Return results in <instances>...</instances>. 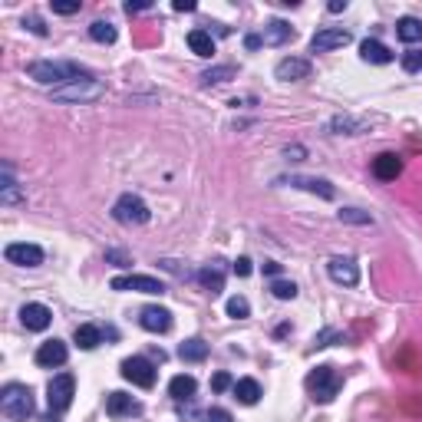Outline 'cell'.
I'll return each instance as SVG.
<instances>
[{
    "mask_svg": "<svg viewBox=\"0 0 422 422\" xmlns=\"http://www.w3.org/2000/svg\"><path fill=\"white\" fill-rule=\"evenodd\" d=\"M159 268L169 274H175V277H188V268H182L178 261H159Z\"/></svg>",
    "mask_w": 422,
    "mask_h": 422,
    "instance_id": "d590c367",
    "label": "cell"
},
{
    "mask_svg": "<svg viewBox=\"0 0 422 422\" xmlns=\"http://www.w3.org/2000/svg\"><path fill=\"white\" fill-rule=\"evenodd\" d=\"M340 221H347V225H373V218L367 211H360V208H343L340 211Z\"/></svg>",
    "mask_w": 422,
    "mask_h": 422,
    "instance_id": "d6a6232c",
    "label": "cell"
},
{
    "mask_svg": "<svg viewBox=\"0 0 422 422\" xmlns=\"http://www.w3.org/2000/svg\"><path fill=\"white\" fill-rule=\"evenodd\" d=\"M373 175H376L379 182H396L402 175V159L393 155V152H383V155L373 159Z\"/></svg>",
    "mask_w": 422,
    "mask_h": 422,
    "instance_id": "7c38bea8",
    "label": "cell"
},
{
    "mask_svg": "<svg viewBox=\"0 0 422 422\" xmlns=\"http://www.w3.org/2000/svg\"><path fill=\"white\" fill-rule=\"evenodd\" d=\"M248 314H251L248 297H231V301H228V317H235V320H244Z\"/></svg>",
    "mask_w": 422,
    "mask_h": 422,
    "instance_id": "4dcf8cb0",
    "label": "cell"
},
{
    "mask_svg": "<svg viewBox=\"0 0 422 422\" xmlns=\"http://www.w3.org/2000/svg\"><path fill=\"white\" fill-rule=\"evenodd\" d=\"M178 357L185 360V363H202V360L208 357V343L205 340H185L182 347H178Z\"/></svg>",
    "mask_w": 422,
    "mask_h": 422,
    "instance_id": "d4e9b609",
    "label": "cell"
},
{
    "mask_svg": "<svg viewBox=\"0 0 422 422\" xmlns=\"http://www.w3.org/2000/svg\"><path fill=\"white\" fill-rule=\"evenodd\" d=\"M402 70H406V73H416V70H422V53H416V50H412V53L402 56Z\"/></svg>",
    "mask_w": 422,
    "mask_h": 422,
    "instance_id": "836d02e7",
    "label": "cell"
},
{
    "mask_svg": "<svg viewBox=\"0 0 422 422\" xmlns=\"http://www.w3.org/2000/svg\"><path fill=\"white\" fill-rule=\"evenodd\" d=\"M188 46H192V53H198V56L215 53V40H211V33L208 30H192L188 33Z\"/></svg>",
    "mask_w": 422,
    "mask_h": 422,
    "instance_id": "4316f807",
    "label": "cell"
},
{
    "mask_svg": "<svg viewBox=\"0 0 422 422\" xmlns=\"http://www.w3.org/2000/svg\"><path fill=\"white\" fill-rule=\"evenodd\" d=\"M244 46H248V50H258V46H261V37H258V33H251L248 40H244Z\"/></svg>",
    "mask_w": 422,
    "mask_h": 422,
    "instance_id": "f6af8a7d",
    "label": "cell"
},
{
    "mask_svg": "<svg viewBox=\"0 0 422 422\" xmlns=\"http://www.w3.org/2000/svg\"><path fill=\"white\" fill-rule=\"evenodd\" d=\"M76 396V379L70 373H60V376L50 379V386H46V402H50V412H66L70 409V402Z\"/></svg>",
    "mask_w": 422,
    "mask_h": 422,
    "instance_id": "277c9868",
    "label": "cell"
},
{
    "mask_svg": "<svg viewBox=\"0 0 422 422\" xmlns=\"http://www.w3.org/2000/svg\"><path fill=\"white\" fill-rule=\"evenodd\" d=\"M228 79H235V66H215V70H205L202 73V83L211 86V83H228Z\"/></svg>",
    "mask_w": 422,
    "mask_h": 422,
    "instance_id": "f546056e",
    "label": "cell"
},
{
    "mask_svg": "<svg viewBox=\"0 0 422 422\" xmlns=\"http://www.w3.org/2000/svg\"><path fill=\"white\" fill-rule=\"evenodd\" d=\"M20 320L27 330H46V327L53 324V314H50V307H44V303H27L20 310Z\"/></svg>",
    "mask_w": 422,
    "mask_h": 422,
    "instance_id": "9a60e30c",
    "label": "cell"
},
{
    "mask_svg": "<svg viewBox=\"0 0 422 422\" xmlns=\"http://www.w3.org/2000/svg\"><path fill=\"white\" fill-rule=\"evenodd\" d=\"M195 390H198L195 376H185V373L169 383V393H172V400H178V402H188L192 396H195Z\"/></svg>",
    "mask_w": 422,
    "mask_h": 422,
    "instance_id": "603a6c76",
    "label": "cell"
},
{
    "mask_svg": "<svg viewBox=\"0 0 422 422\" xmlns=\"http://www.w3.org/2000/svg\"><path fill=\"white\" fill-rule=\"evenodd\" d=\"M251 271H254V268H251V258H238V261H235V274H238V277H248Z\"/></svg>",
    "mask_w": 422,
    "mask_h": 422,
    "instance_id": "f35d334b",
    "label": "cell"
},
{
    "mask_svg": "<svg viewBox=\"0 0 422 422\" xmlns=\"http://www.w3.org/2000/svg\"><path fill=\"white\" fill-rule=\"evenodd\" d=\"M149 11V4H126V13H142Z\"/></svg>",
    "mask_w": 422,
    "mask_h": 422,
    "instance_id": "ee69618b",
    "label": "cell"
},
{
    "mask_svg": "<svg viewBox=\"0 0 422 422\" xmlns=\"http://www.w3.org/2000/svg\"><path fill=\"white\" fill-rule=\"evenodd\" d=\"M139 324L149 330V334H169L172 330V314L165 307H145L139 314Z\"/></svg>",
    "mask_w": 422,
    "mask_h": 422,
    "instance_id": "8fae6325",
    "label": "cell"
},
{
    "mask_svg": "<svg viewBox=\"0 0 422 422\" xmlns=\"http://www.w3.org/2000/svg\"><path fill=\"white\" fill-rule=\"evenodd\" d=\"M30 79L44 83V86H70V83H79V79H89L86 70H79L76 63H53V60H44V63H33Z\"/></svg>",
    "mask_w": 422,
    "mask_h": 422,
    "instance_id": "6da1fadb",
    "label": "cell"
},
{
    "mask_svg": "<svg viewBox=\"0 0 422 422\" xmlns=\"http://www.w3.org/2000/svg\"><path fill=\"white\" fill-rule=\"evenodd\" d=\"M235 396H238V402H244V406H254V402L261 400V383L258 379H238V383H235Z\"/></svg>",
    "mask_w": 422,
    "mask_h": 422,
    "instance_id": "484cf974",
    "label": "cell"
},
{
    "mask_svg": "<svg viewBox=\"0 0 422 422\" xmlns=\"http://www.w3.org/2000/svg\"><path fill=\"white\" fill-rule=\"evenodd\" d=\"M106 412L112 419H126V416H139L142 406L126 393H109L106 396Z\"/></svg>",
    "mask_w": 422,
    "mask_h": 422,
    "instance_id": "5bb4252c",
    "label": "cell"
},
{
    "mask_svg": "<svg viewBox=\"0 0 422 422\" xmlns=\"http://www.w3.org/2000/svg\"><path fill=\"white\" fill-rule=\"evenodd\" d=\"M271 294L277 297V301H294V297H297V284L294 281H274Z\"/></svg>",
    "mask_w": 422,
    "mask_h": 422,
    "instance_id": "1f68e13d",
    "label": "cell"
},
{
    "mask_svg": "<svg viewBox=\"0 0 422 422\" xmlns=\"http://www.w3.org/2000/svg\"><path fill=\"white\" fill-rule=\"evenodd\" d=\"M291 37H294L291 23H284V20H271L268 27H264V33H261V44H264V46H281V44H287Z\"/></svg>",
    "mask_w": 422,
    "mask_h": 422,
    "instance_id": "d6986e66",
    "label": "cell"
},
{
    "mask_svg": "<svg viewBox=\"0 0 422 422\" xmlns=\"http://www.w3.org/2000/svg\"><path fill=\"white\" fill-rule=\"evenodd\" d=\"M106 261H119V268H129V264H132L126 254H119V251H106Z\"/></svg>",
    "mask_w": 422,
    "mask_h": 422,
    "instance_id": "ab89813d",
    "label": "cell"
},
{
    "mask_svg": "<svg viewBox=\"0 0 422 422\" xmlns=\"http://www.w3.org/2000/svg\"><path fill=\"white\" fill-rule=\"evenodd\" d=\"M205 422H235L228 409H208L205 412Z\"/></svg>",
    "mask_w": 422,
    "mask_h": 422,
    "instance_id": "74e56055",
    "label": "cell"
},
{
    "mask_svg": "<svg viewBox=\"0 0 422 422\" xmlns=\"http://www.w3.org/2000/svg\"><path fill=\"white\" fill-rule=\"evenodd\" d=\"M360 56H363L367 63H379V66L393 63V53L379 44V40H363V44H360Z\"/></svg>",
    "mask_w": 422,
    "mask_h": 422,
    "instance_id": "44dd1931",
    "label": "cell"
},
{
    "mask_svg": "<svg viewBox=\"0 0 422 422\" xmlns=\"http://www.w3.org/2000/svg\"><path fill=\"white\" fill-rule=\"evenodd\" d=\"M396 367L406 369V373H422V357L416 353V347H412V343H406V347L396 353Z\"/></svg>",
    "mask_w": 422,
    "mask_h": 422,
    "instance_id": "83f0119b",
    "label": "cell"
},
{
    "mask_svg": "<svg viewBox=\"0 0 422 422\" xmlns=\"http://www.w3.org/2000/svg\"><path fill=\"white\" fill-rule=\"evenodd\" d=\"M112 218L119 225H145L149 221V205L142 202L139 195H122L116 205H112Z\"/></svg>",
    "mask_w": 422,
    "mask_h": 422,
    "instance_id": "5b68a950",
    "label": "cell"
},
{
    "mask_svg": "<svg viewBox=\"0 0 422 422\" xmlns=\"http://www.w3.org/2000/svg\"><path fill=\"white\" fill-rule=\"evenodd\" d=\"M23 23H30V30L37 33V37H44L46 33V27H44V20H37V17H30V20H23Z\"/></svg>",
    "mask_w": 422,
    "mask_h": 422,
    "instance_id": "b9f144b4",
    "label": "cell"
},
{
    "mask_svg": "<svg viewBox=\"0 0 422 422\" xmlns=\"http://www.w3.org/2000/svg\"><path fill=\"white\" fill-rule=\"evenodd\" d=\"M231 386H235V379L228 376V373H215V379H211V390L225 393V390H231Z\"/></svg>",
    "mask_w": 422,
    "mask_h": 422,
    "instance_id": "e575fe53",
    "label": "cell"
},
{
    "mask_svg": "<svg viewBox=\"0 0 422 422\" xmlns=\"http://www.w3.org/2000/svg\"><path fill=\"white\" fill-rule=\"evenodd\" d=\"M340 386H343V379L334 367H317L307 376V393L314 396V402H334Z\"/></svg>",
    "mask_w": 422,
    "mask_h": 422,
    "instance_id": "3957f363",
    "label": "cell"
},
{
    "mask_svg": "<svg viewBox=\"0 0 422 422\" xmlns=\"http://www.w3.org/2000/svg\"><path fill=\"white\" fill-rule=\"evenodd\" d=\"M73 340H76V347L96 350L99 343H103V330H99V327H93V324H83V327H76Z\"/></svg>",
    "mask_w": 422,
    "mask_h": 422,
    "instance_id": "cb8c5ba5",
    "label": "cell"
},
{
    "mask_svg": "<svg viewBox=\"0 0 422 422\" xmlns=\"http://www.w3.org/2000/svg\"><path fill=\"white\" fill-rule=\"evenodd\" d=\"M284 185H294V188H303V192H314L320 198H334V185L324 182V178H307V175H291V178H281Z\"/></svg>",
    "mask_w": 422,
    "mask_h": 422,
    "instance_id": "e0dca14e",
    "label": "cell"
},
{
    "mask_svg": "<svg viewBox=\"0 0 422 422\" xmlns=\"http://www.w3.org/2000/svg\"><path fill=\"white\" fill-rule=\"evenodd\" d=\"M396 37L402 44H422V20L419 17H402L396 23Z\"/></svg>",
    "mask_w": 422,
    "mask_h": 422,
    "instance_id": "7402d4cb",
    "label": "cell"
},
{
    "mask_svg": "<svg viewBox=\"0 0 422 422\" xmlns=\"http://www.w3.org/2000/svg\"><path fill=\"white\" fill-rule=\"evenodd\" d=\"M112 291H136V294H165V284L149 277V274H126V277H112L109 284Z\"/></svg>",
    "mask_w": 422,
    "mask_h": 422,
    "instance_id": "ba28073f",
    "label": "cell"
},
{
    "mask_svg": "<svg viewBox=\"0 0 422 422\" xmlns=\"http://www.w3.org/2000/svg\"><path fill=\"white\" fill-rule=\"evenodd\" d=\"M79 0H53V13H76Z\"/></svg>",
    "mask_w": 422,
    "mask_h": 422,
    "instance_id": "8d00e7d4",
    "label": "cell"
},
{
    "mask_svg": "<svg viewBox=\"0 0 422 422\" xmlns=\"http://www.w3.org/2000/svg\"><path fill=\"white\" fill-rule=\"evenodd\" d=\"M175 11H178V13H192V11H195V0H175Z\"/></svg>",
    "mask_w": 422,
    "mask_h": 422,
    "instance_id": "60d3db41",
    "label": "cell"
},
{
    "mask_svg": "<svg viewBox=\"0 0 422 422\" xmlns=\"http://www.w3.org/2000/svg\"><path fill=\"white\" fill-rule=\"evenodd\" d=\"M274 76H277V79H284V83H291V79H303V76H310V63H307V60H297V56H291V60H281V63H277Z\"/></svg>",
    "mask_w": 422,
    "mask_h": 422,
    "instance_id": "ac0fdd59",
    "label": "cell"
},
{
    "mask_svg": "<svg viewBox=\"0 0 422 422\" xmlns=\"http://www.w3.org/2000/svg\"><path fill=\"white\" fill-rule=\"evenodd\" d=\"M327 271H330V277H334L336 284H347V287L360 284V268L350 258H334L327 264Z\"/></svg>",
    "mask_w": 422,
    "mask_h": 422,
    "instance_id": "2e32d148",
    "label": "cell"
},
{
    "mask_svg": "<svg viewBox=\"0 0 422 422\" xmlns=\"http://www.w3.org/2000/svg\"><path fill=\"white\" fill-rule=\"evenodd\" d=\"M122 376L129 379L132 386H142V390H152L155 386V363L145 357H129L126 363H122Z\"/></svg>",
    "mask_w": 422,
    "mask_h": 422,
    "instance_id": "52a82bcc",
    "label": "cell"
},
{
    "mask_svg": "<svg viewBox=\"0 0 422 422\" xmlns=\"http://www.w3.org/2000/svg\"><path fill=\"white\" fill-rule=\"evenodd\" d=\"M0 412L11 422H27L33 416V393L30 386H20V383H11L7 390L0 393Z\"/></svg>",
    "mask_w": 422,
    "mask_h": 422,
    "instance_id": "7a4b0ae2",
    "label": "cell"
},
{
    "mask_svg": "<svg viewBox=\"0 0 422 422\" xmlns=\"http://www.w3.org/2000/svg\"><path fill=\"white\" fill-rule=\"evenodd\" d=\"M353 37L347 30H334V27H327V30L314 33V40H310V50L314 53H327V50H336V46H347Z\"/></svg>",
    "mask_w": 422,
    "mask_h": 422,
    "instance_id": "30bf717a",
    "label": "cell"
},
{
    "mask_svg": "<svg viewBox=\"0 0 422 422\" xmlns=\"http://www.w3.org/2000/svg\"><path fill=\"white\" fill-rule=\"evenodd\" d=\"M4 258L11 264H20V268H37V264H44V248H37V244H7Z\"/></svg>",
    "mask_w": 422,
    "mask_h": 422,
    "instance_id": "9c48e42d",
    "label": "cell"
},
{
    "mask_svg": "<svg viewBox=\"0 0 422 422\" xmlns=\"http://www.w3.org/2000/svg\"><path fill=\"white\" fill-rule=\"evenodd\" d=\"M66 357H70V350H66L63 340H46L44 347L37 350V363L46 369H53V367H63Z\"/></svg>",
    "mask_w": 422,
    "mask_h": 422,
    "instance_id": "4fadbf2b",
    "label": "cell"
},
{
    "mask_svg": "<svg viewBox=\"0 0 422 422\" xmlns=\"http://www.w3.org/2000/svg\"><path fill=\"white\" fill-rule=\"evenodd\" d=\"M89 37H93L96 44H116V27L109 20H96L89 27Z\"/></svg>",
    "mask_w": 422,
    "mask_h": 422,
    "instance_id": "f1b7e54d",
    "label": "cell"
},
{
    "mask_svg": "<svg viewBox=\"0 0 422 422\" xmlns=\"http://www.w3.org/2000/svg\"><path fill=\"white\" fill-rule=\"evenodd\" d=\"M347 11V0H330V13H340Z\"/></svg>",
    "mask_w": 422,
    "mask_h": 422,
    "instance_id": "bcb514c9",
    "label": "cell"
},
{
    "mask_svg": "<svg viewBox=\"0 0 422 422\" xmlns=\"http://www.w3.org/2000/svg\"><path fill=\"white\" fill-rule=\"evenodd\" d=\"M103 96V83L99 79H79V83H70V86H60L53 93V99L60 103H89V99H99Z\"/></svg>",
    "mask_w": 422,
    "mask_h": 422,
    "instance_id": "8992f818",
    "label": "cell"
},
{
    "mask_svg": "<svg viewBox=\"0 0 422 422\" xmlns=\"http://www.w3.org/2000/svg\"><path fill=\"white\" fill-rule=\"evenodd\" d=\"M198 281H202V287H205L211 297L221 294L225 291V271H221V264H205V268L198 271Z\"/></svg>",
    "mask_w": 422,
    "mask_h": 422,
    "instance_id": "ffe728a7",
    "label": "cell"
},
{
    "mask_svg": "<svg viewBox=\"0 0 422 422\" xmlns=\"http://www.w3.org/2000/svg\"><path fill=\"white\" fill-rule=\"evenodd\" d=\"M264 274L277 277V274H281V264H277V261H264Z\"/></svg>",
    "mask_w": 422,
    "mask_h": 422,
    "instance_id": "7bdbcfd3",
    "label": "cell"
}]
</instances>
